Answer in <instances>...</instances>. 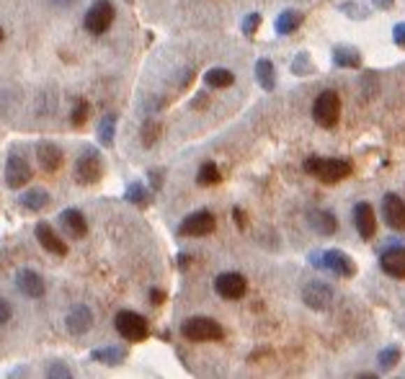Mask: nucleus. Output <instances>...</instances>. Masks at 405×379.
I'll return each instance as SVG.
<instances>
[{"mask_svg": "<svg viewBox=\"0 0 405 379\" xmlns=\"http://www.w3.org/2000/svg\"><path fill=\"white\" fill-rule=\"evenodd\" d=\"M302 168L304 173H310V176L323 181V184H341L344 178L354 173V165L344 161V158H318V155L307 158L302 163Z\"/></svg>", "mask_w": 405, "mask_h": 379, "instance_id": "1", "label": "nucleus"}, {"mask_svg": "<svg viewBox=\"0 0 405 379\" xmlns=\"http://www.w3.org/2000/svg\"><path fill=\"white\" fill-rule=\"evenodd\" d=\"M181 336L191 343H209V341H222L225 330L220 322L207 318V315H194V318L181 322Z\"/></svg>", "mask_w": 405, "mask_h": 379, "instance_id": "2", "label": "nucleus"}, {"mask_svg": "<svg viewBox=\"0 0 405 379\" xmlns=\"http://www.w3.org/2000/svg\"><path fill=\"white\" fill-rule=\"evenodd\" d=\"M313 119L315 124L323 129H333L341 119V96L336 91H321L313 103Z\"/></svg>", "mask_w": 405, "mask_h": 379, "instance_id": "3", "label": "nucleus"}, {"mask_svg": "<svg viewBox=\"0 0 405 379\" xmlns=\"http://www.w3.org/2000/svg\"><path fill=\"white\" fill-rule=\"evenodd\" d=\"M114 328H117L119 336L124 338V341H129V343H140V341H145L147 333H150L147 320H145L142 315L135 310L117 312V318H114Z\"/></svg>", "mask_w": 405, "mask_h": 379, "instance_id": "4", "label": "nucleus"}, {"mask_svg": "<svg viewBox=\"0 0 405 379\" xmlns=\"http://www.w3.org/2000/svg\"><path fill=\"white\" fill-rule=\"evenodd\" d=\"M114 24V6H111L109 0H96L88 6L83 16V26L91 31V34H106Z\"/></svg>", "mask_w": 405, "mask_h": 379, "instance_id": "5", "label": "nucleus"}, {"mask_svg": "<svg viewBox=\"0 0 405 379\" xmlns=\"http://www.w3.org/2000/svg\"><path fill=\"white\" fill-rule=\"evenodd\" d=\"M214 228H217L214 214H212L209 209H199V211H191V214L181 222L178 232L184 237H207L214 232Z\"/></svg>", "mask_w": 405, "mask_h": 379, "instance_id": "6", "label": "nucleus"}, {"mask_svg": "<svg viewBox=\"0 0 405 379\" xmlns=\"http://www.w3.org/2000/svg\"><path fill=\"white\" fill-rule=\"evenodd\" d=\"M75 176H78V184H96L98 178L103 176V161L101 155L96 150H91V147H85L83 152H80V158H78L75 163Z\"/></svg>", "mask_w": 405, "mask_h": 379, "instance_id": "7", "label": "nucleus"}, {"mask_svg": "<svg viewBox=\"0 0 405 379\" xmlns=\"http://www.w3.org/2000/svg\"><path fill=\"white\" fill-rule=\"evenodd\" d=\"M214 292L222 299H243L245 292H248V281L237 271H225V274H220V276L214 278Z\"/></svg>", "mask_w": 405, "mask_h": 379, "instance_id": "8", "label": "nucleus"}, {"mask_svg": "<svg viewBox=\"0 0 405 379\" xmlns=\"http://www.w3.org/2000/svg\"><path fill=\"white\" fill-rule=\"evenodd\" d=\"M323 271H330L333 276H341V278H351L356 276V263L348 253L338 251H323Z\"/></svg>", "mask_w": 405, "mask_h": 379, "instance_id": "9", "label": "nucleus"}, {"mask_svg": "<svg viewBox=\"0 0 405 379\" xmlns=\"http://www.w3.org/2000/svg\"><path fill=\"white\" fill-rule=\"evenodd\" d=\"M31 181V165L21 152H10L6 161V186L8 188H21Z\"/></svg>", "mask_w": 405, "mask_h": 379, "instance_id": "10", "label": "nucleus"}, {"mask_svg": "<svg viewBox=\"0 0 405 379\" xmlns=\"http://www.w3.org/2000/svg\"><path fill=\"white\" fill-rule=\"evenodd\" d=\"M382 219L388 222L390 230L405 232V199L397 194H385L382 199Z\"/></svg>", "mask_w": 405, "mask_h": 379, "instance_id": "11", "label": "nucleus"}, {"mask_svg": "<svg viewBox=\"0 0 405 379\" xmlns=\"http://www.w3.org/2000/svg\"><path fill=\"white\" fill-rule=\"evenodd\" d=\"M57 219H59V228H62V232H65L70 240H80V237L88 235V222H85L83 211L75 209V207L62 209Z\"/></svg>", "mask_w": 405, "mask_h": 379, "instance_id": "12", "label": "nucleus"}, {"mask_svg": "<svg viewBox=\"0 0 405 379\" xmlns=\"http://www.w3.org/2000/svg\"><path fill=\"white\" fill-rule=\"evenodd\" d=\"M354 228L362 240H371V237L377 235V214H374L371 204L359 202L354 207Z\"/></svg>", "mask_w": 405, "mask_h": 379, "instance_id": "13", "label": "nucleus"}, {"mask_svg": "<svg viewBox=\"0 0 405 379\" xmlns=\"http://www.w3.org/2000/svg\"><path fill=\"white\" fill-rule=\"evenodd\" d=\"M302 302L307 304L310 310H328L330 302H333V289H330L325 281H310V284L302 289Z\"/></svg>", "mask_w": 405, "mask_h": 379, "instance_id": "14", "label": "nucleus"}, {"mask_svg": "<svg viewBox=\"0 0 405 379\" xmlns=\"http://www.w3.org/2000/svg\"><path fill=\"white\" fill-rule=\"evenodd\" d=\"M16 289L24 297H29V299H39V297H44V292H47L42 274L34 271V269H21L18 271L16 274Z\"/></svg>", "mask_w": 405, "mask_h": 379, "instance_id": "15", "label": "nucleus"}, {"mask_svg": "<svg viewBox=\"0 0 405 379\" xmlns=\"http://www.w3.org/2000/svg\"><path fill=\"white\" fill-rule=\"evenodd\" d=\"M34 235H36V240H39V245H42L44 251L47 253H52V255H68V243L62 240V237L52 230V225H47V222H39L36 225V230H34Z\"/></svg>", "mask_w": 405, "mask_h": 379, "instance_id": "16", "label": "nucleus"}, {"mask_svg": "<svg viewBox=\"0 0 405 379\" xmlns=\"http://www.w3.org/2000/svg\"><path fill=\"white\" fill-rule=\"evenodd\" d=\"M380 269L392 278H405V248H388L380 255Z\"/></svg>", "mask_w": 405, "mask_h": 379, "instance_id": "17", "label": "nucleus"}, {"mask_svg": "<svg viewBox=\"0 0 405 379\" xmlns=\"http://www.w3.org/2000/svg\"><path fill=\"white\" fill-rule=\"evenodd\" d=\"M62 150H59V144L54 142H39L36 144V161L42 165L44 173H57L59 165H62Z\"/></svg>", "mask_w": 405, "mask_h": 379, "instance_id": "18", "label": "nucleus"}, {"mask_svg": "<svg viewBox=\"0 0 405 379\" xmlns=\"http://www.w3.org/2000/svg\"><path fill=\"white\" fill-rule=\"evenodd\" d=\"M65 325H68V333H73V336H83V333H88L93 325V312L88 310L85 304H75V307L68 312Z\"/></svg>", "mask_w": 405, "mask_h": 379, "instance_id": "19", "label": "nucleus"}, {"mask_svg": "<svg viewBox=\"0 0 405 379\" xmlns=\"http://www.w3.org/2000/svg\"><path fill=\"white\" fill-rule=\"evenodd\" d=\"M307 222H310V228L323 237L336 235V230H338V217L330 209H313L307 214Z\"/></svg>", "mask_w": 405, "mask_h": 379, "instance_id": "20", "label": "nucleus"}, {"mask_svg": "<svg viewBox=\"0 0 405 379\" xmlns=\"http://www.w3.org/2000/svg\"><path fill=\"white\" fill-rule=\"evenodd\" d=\"M333 65L336 68H344V70H356L362 68V52L356 50V47H348V44H338L333 47Z\"/></svg>", "mask_w": 405, "mask_h": 379, "instance_id": "21", "label": "nucleus"}, {"mask_svg": "<svg viewBox=\"0 0 405 379\" xmlns=\"http://www.w3.org/2000/svg\"><path fill=\"white\" fill-rule=\"evenodd\" d=\"M18 204L26 211H42L50 204V194H47V188H42V186H31L29 191H24V194L18 196Z\"/></svg>", "mask_w": 405, "mask_h": 379, "instance_id": "22", "label": "nucleus"}, {"mask_svg": "<svg viewBox=\"0 0 405 379\" xmlns=\"http://www.w3.org/2000/svg\"><path fill=\"white\" fill-rule=\"evenodd\" d=\"M300 26H302V13L295 10V8H287V10H281V13H279L274 29H277L279 36H289V34H295Z\"/></svg>", "mask_w": 405, "mask_h": 379, "instance_id": "23", "label": "nucleus"}, {"mask_svg": "<svg viewBox=\"0 0 405 379\" xmlns=\"http://www.w3.org/2000/svg\"><path fill=\"white\" fill-rule=\"evenodd\" d=\"M91 359L93 362L103 364V366H119V364H124V359H127V351L119 348V345H106V348H96V351H91Z\"/></svg>", "mask_w": 405, "mask_h": 379, "instance_id": "24", "label": "nucleus"}, {"mask_svg": "<svg viewBox=\"0 0 405 379\" xmlns=\"http://www.w3.org/2000/svg\"><path fill=\"white\" fill-rule=\"evenodd\" d=\"M256 80L263 91H274L277 88V68L271 59H258L256 62Z\"/></svg>", "mask_w": 405, "mask_h": 379, "instance_id": "25", "label": "nucleus"}, {"mask_svg": "<svg viewBox=\"0 0 405 379\" xmlns=\"http://www.w3.org/2000/svg\"><path fill=\"white\" fill-rule=\"evenodd\" d=\"M204 80H207V85L209 88H230V85L235 83V73L233 70H228V68H212L207 75H204Z\"/></svg>", "mask_w": 405, "mask_h": 379, "instance_id": "26", "label": "nucleus"}, {"mask_svg": "<svg viewBox=\"0 0 405 379\" xmlns=\"http://www.w3.org/2000/svg\"><path fill=\"white\" fill-rule=\"evenodd\" d=\"M114 135H117V117L114 114H106L98 124V142L103 147H111L114 144Z\"/></svg>", "mask_w": 405, "mask_h": 379, "instance_id": "27", "label": "nucleus"}, {"mask_svg": "<svg viewBox=\"0 0 405 379\" xmlns=\"http://www.w3.org/2000/svg\"><path fill=\"white\" fill-rule=\"evenodd\" d=\"M222 181V173L217 168V163H204L199 173H196V184L199 186H217Z\"/></svg>", "mask_w": 405, "mask_h": 379, "instance_id": "28", "label": "nucleus"}, {"mask_svg": "<svg viewBox=\"0 0 405 379\" xmlns=\"http://www.w3.org/2000/svg\"><path fill=\"white\" fill-rule=\"evenodd\" d=\"M124 199H127L129 204H137V207H147V202H150V191L145 188L140 181H135V184L127 186V191H124Z\"/></svg>", "mask_w": 405, "mask_h": 379, "instance_id": "29", "label": "nucleus"}, {"mask_svg": "<svg viewBox=\"0 0 405 379\" xmlns=\"http://www.w3.org/2000/svg\"><path fill=\"white\" fill-rule=\"evenodd\" d=\"M400 356H403V351H400L397 345H388V348H382L380 351L377 364H380L382 371H390V369H395V364L400 362Z\"/></svg>", "mask_w": 405, "mask_h": 379, "instance_id": "30", "label": "nucleus"}, {"mask_svg": "<svg viewBox=\"0 0 405 379\" xmlns=\"http://www.w3.org/2000/svg\"><path fill=\"white\" fill-rule=\"evenodd\" d=\"M289 68H292V73H295V75L304 77V75H310V73H313V59H310V54H307V52H300V54L292 59V65H289Z\"/></svg>", "mask_w": 405, "mask_h": 379, "instance_id": "31", "label": "nucleus"}, {"mask_svg": "<svg viewBox=\"0 0 405 379\" xmlns=\"http://www.w3.org/2000/svg\"><path fill=\"white\" fill-rule=\"evenodd\" d=\"M88 114H91V103L85 101V98H80V101H75V109L70 111V124L83 126L88 121Z\"/></svg>", "mask_w": 405, "mask_h": 379, "instance_id": "32", "label": "nucleus"}, {"mask_svg": "<svg viewBox=\"0 0 405 379\" xmlns=\"http://www.w3.org/2000/svg\"><path fill=\"white\" fill-rule=\"evenodd\" d=\"M258 26H261V13H248V16L243 18V24H240V29H243L245 36H253L256 31H258Z\"/></svg>", "mask_w": 405, "mask_h": 379, "instance_id": "33", "label": "nucleus"}, {"mask_svg": "<svg viewBox=\"0 0 405 379\" xmlns=\"http://www.w3.org/2000/svg\"><path fill=\"white\" fill-rule=\"evenodd\" d=\"M158 132H161V126L155 124V121H145V126H142V144L145 147H150L155 140H158Z\"/></svg>", "mask_w": 405, "mask_h": 379, "instance_id": "34", "label": "nucleus"}, {"mask_svg": "<svg viewBox=\"0 0 405 379\" xmlns=\"http://www.w3.org/2000/svg\"><path fill=\"white\" fill-rule=\"evenodd\" d=\"M341 10H344V16L346 18H356V21H364V18H367V8H362L359 3H344Z\"/></svg>", "mask_w": 405, "mask_h": 379, "instance_id": "35", "label": "nucleus"}, {"mask_svg": "<svg viewBox=\"0 0 405 379\" xmlns=\"http://www.w3.org/2000/svg\"><path fill=\"white\" fill-rule=\"evenodd\" d=\"M10 318H13V307H10V302L6 297H0V328H3Z\"/></svg>", "mask_w": 405, "mask_h": 379, "instance_id": "36", "label": "nucleus"}, {"mask_svg": "<svg viewBox=\"0 0 405 379\" xmlns=\"http://www.w3.org/2000/svg\"><path fill=\"white\" fill-rule=\"evenodd\" d=\"M392 42H395L397 47H403V50H405V24H395V26H392Z\"/></svg>", "mask_w": 405, "mask_h": 379, "instance_id": "37", "label": "nucleus"}, {"mask_svg": "<svg viewBox=\"0 0 405 379\" xmlns=\"http://www.w3.org/2000/svg\"><path fill=\"white\" fill-rule=\"evenodd\" d=\"M47 377H70V369H65L62 364H50L47 366Z\"/></svg>", "mask_w": 405, "mask_h": 379, "instance_id": "38", "label": "nucleus"}, {"mask_svg": "<svg viewBox=\"0 0 405 379\" xmlns=\"http://www.w3.org/2000/svg\"><path fill=\"white\" fill-rule=\"evenodd\" d=\"M163 299H165V295H163L161 289H150V302L152 304H163Z\"/></svg>", "mask_w": 405, "mask_h": 379, "instance_id": "39", "label": "nucleus"}, {"mask_svg": "<svg viewBox=\"0 0 405 379\" xmlns=\"http://www.w3.org/2000/svg\"><path fill=\"white\" fill-rule=\"evenodd\" d=\"M371 3H374V8H380V10H390L395 6V0H371Z\"/></svg>", "mask_w": 405, "mask_h": 379, "instance_id": "40", "label": "nucleus"}, {"mask_svg": "<svg viewBox=\"0 0 405 379\" xmlns=\"http://www.w3.org/2000/svg\"><path fill=\"white\" fill-rule=\"evenodd\" d=\"M163 170H150V181H152V186L155 188H161V184H163Z\"/></svg>", "mask_w": 405, "mask_h": 379, "instance_id": "41", "label": "nucleus"}, {"mask_svg": "<svg viewBox=\"0 0 405 379\" xmlns=\"http://www.w3.org/2000/svg\"><path fill=\"white\" fill-rule=\"evenodd\" d=\"M233 217H235L237 228L243 230L245 228V214H243V209H237V207H235V209H233Z\"/></svg>", "mask_w": 405, "mask_h": 379, "instance_id": "42", "label": "nucleus"}, {"mask_svg": "<svg viewBox=\"0 0 405 379\" xmlns=\"http://www.w3.org/2000/svg\"><path fill=\"white\" fill-rule=\"evenodd\" d=\"M52 6H57V8H68V6H73L75 0H50Z\"/></svg>", "mask_w": 405, "mask_h": 379, "instance_id": "43", "label": "nucleus"}, {"mask_svg": "<svg viewBox=\"0 0 405 379\" xmlns=\"http://www.w3.org/2000/svg\"><path fill=\"white\" fill-rule=\"evenodd\" d=\"M3 39H6V31H3V26H0V42H3Z\"/></svg>", "mask_w": 405, "mask_h": 379, "instance_id": "44", "label": "nucleus"}]
</instances>
